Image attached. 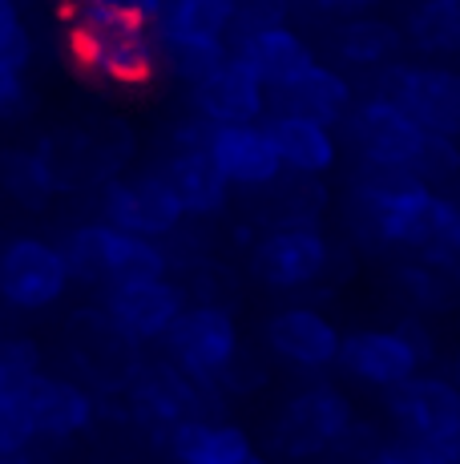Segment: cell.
Wrapping results in <instances>:
<instances>
[{
  "label": "cell",
  "instance_id": "484cf974",
  "mask_svg": "<svg viewBox=\"0 0 460 464\" xmlns=\"http://www.w3.org/2000/svg\"><path fill=\"white\" fill-rule=\"evenodd\" d=\"M404 41L424 57H460V0H416Z\"/></svg>",
  "mask_w": 460,
  "mask_h": 464
},
{
  "label": "cell",
  "instance_id": "603a6c76",
  "mask_svg": "<svg viewBox=\"0 0 460 464\" xmlns=\"http://www.w3.org/2000/svg\"><path fill=\"white\" fill-rule=\"evenodd\" d=\"M275 97H279V110L303 113V118L327 121V126H343V118H348L351 105H356V85L348 82V73L315 61L299 82H291Z\"/></svg>",
  "mask_w": 460,
  "mask_h": 464
},
{
  "label": "cell",
  "instance_id": "836d02e7",
  "mask_svg": "<svg viewBox=\"0 0 460 464\" xmlns=\"http://www.w3.org/2000/svg\"><path fill=\"white\" fill-rule=\"evenodd\" d=\"M364 464H445V457L436 452V444L396 436V440H379Z\"/></svg>",
  "mask_w": 460,
  "mask_h": 464
},
{
  "label": "cell",
  "instance_id": "8992f818",
  "mask_svg": "<svg viewBox=\"0 0 460 464\" xmlns=\"http://www.w3.org/2000/svg\"><path fill=\"white\" fill-rule=\"evenodd\" d=\"M121 400H126V420L141 424L154 436H166L174 424L190 420V416H206L215 408L218 392L190 380L178 363L158 360L141 363L129 376V383L121 388Z\"/></svg>",
  "mask_w": 460,
  "mask_h": 464
},
{
  "label": "cell",
  "instance_id": "b9f144b4",
  "mask_svg": "<svg viewBox=\"0 0 460 464\" xmlns=\"http://www.w3.org/2000/svg\"><path fill=\"white\" fill-rule=\"evenodd\" d=\"M0 464H29L24 457H0Z\"/></svg>",
  "mask_w": 460,
  "mask_h": 464
},
{
  "label": "cell",
  "instance_id": "cb8c5ba5",
  "mask_svg": "<svg viewBox=\"0 0 460 464\" xmlns=\"http://www.w3.org/2000/svg\"><path fill=\"white\" fill-rule=\"evenodd\" d=\"M404 49V29L376 13H356L335 33V57L351 69H384Z\"/></svg>",
  "mask_w": 460,
  "mask_h": 464
},
{
  "label": "cell",
  "instance_id": "7c38bea8",
  "mask_svg": "<svg viewBox=\"0 0 460 464\" xmlns=\"http://www.w3.org/2000/svg\"><path fill=\"white\" fill-rule=\"evenodd\" d=\"M101 218L113 222L121 230H134L146 238H170L182 230L186 210L178 202V194L170 190V182L162 178V169H146V174H113L101 186Z\"/></svg>",
  "mask_w": 460,
  "mask_h": 464
},
{
  "label": "cell",
  "instance_id": "8fae6325",
  "mask_svg": "<svg viewBox=\"0 0 460 464\" xmlns=\"http://www.w3.org/2000/svg\"><path fill=\"white\" fill-rule=\"evenodd\" d=\"M371 93L392 97L424 130L460 138V69L412 65V61L396 57L384 69H376V89Z\"/></svg>",
  "mask_w": 460,
  "mask_h": 464
},
{
  "label": "cell",
  "instance_id": "4dcf8cb0",
  "mask_svg": "<svg viewBox=\"0 0 460 464\" xmlns=\"http://www.w3.org/2000/svg\"><path fill=\"white\" fill-rule=\"evenodd\" d=\"M412 174L424 178L428 186H445L460 174V138H448V133H424L420 154L412 162Z\"/></svg>",
  "mask_w": 460,
  "mask_h": 464
},
{
  "label": "cell",
  "instance_id": "9c48e42d",
  "mask_svg": "<svg viewBox=\"0 0 460 464\" xmlns=\"http://www.w3.org/2000/svg\"><path fill=\"white\" fill-rule=\"evenodd\" d=\"M331 271V243L315 222H283L251 246V275L271 291H311Z\"/></svg>",
  "mask_w": 460,
  "mask_h": 464
},
{
  "label": "cell",
  "instance_id": "d4e9b609",
  "mask_svg": "<svg viewBox=\"0 0 460 464\" xmlns=\"http://www.w3.org/2000/svg\"><path fill=\"white\" fill-rule=\"evenodd\" d=\"M396 287L404 299L420 311H448L460 303V263L440 258L432 251H420L416 263H404L396 271Z\"/></svg>",
  "mask_w": 460,
  "mask_h": 464
},
{
  "label": "cell",
  "instance_id": "f35d334b",
  "mask_svg": "<svg viewBox=\"0 0 460 464\" xmlns=\"http://www.w3.org/2000/svg\"><path fill=\"white\" fill-rule=\"evenodd\" d=\"M307 8H315V13H335V16H356V13H371L376 5H384V0H303Z\"/></svg>",
  "mask_w": 460,
  "mask_h": 464
},
{
  "label": "cell",
  "instance_id": "ffe728a7",
  "mask_svg": "<svg viewBox=\"0 0 460 464\" xmlns=\"http://www.w3.org/2000/svg\"><path fill=\"white\" fill-rule=\"evenodd\" d=\"M267 130H271V141H275L279 162L287 174L323 178L340 162V138H335V126H327V121L279 110L275 118H267Z\"/></svg>",
  "mask_w": 460,
  "mask_h": 464
},
{
  "label": "cell",
  "instance_id": "d590c367",
  "mask_svg": "<svg viewBox=\"0 0 460 464\" xmlns=\"http://www.w3.org/2000/svg\"><path fill=\"white\" fill-rule=\"evenodd\" d=\"M29 105H33V93H29V82H24V69L0 65V121L24 118Z\"/></svg>",
  "mask_w": 460,
  "mask_h": 464
},
{
  "label": "cell",
  "instance_id": "d6a6232c",
  "mask_svg": "<svg viewBox=\"0 0 460 464\" xmlns=\"http://www.w3.org/2000/svg\"><path fill=\"white\" fill-rule=\"evenodd\" d=\"M0 368L13 383L37 376L45 368V355H41V343L37 339H24V335H13V339H0Z\"/></svg>",
  "mask_w": 460,
  "mask_h": 464
},
{
  "label": "cell",
  "instance_id": "52a82bcc",
  "mask_svg": "<svg viewBox=\"0 0 460 464\" xmlns=\"http://www.w3.org/2000/svg\"><path fill=\"white\" fill-rule=\"evenodd\" d=\"M432 352V339L416 319L400 327H359V332L343 335L340 347V368L356 383L376 392H388L396 383L424 368Z\"/></svg>",
  "mask_w": 460,
  "mask_h": 464
},
{
  "label": "cell",
  "instance_id": "9a60e30c",
  "mask_svg": "<svg viewBox=\"0 0 460 464\" xmlns=\"http://www.w3.org/2000/svg\"><path fill=\"white\" fill-rule=\"evenodd\" d=\"M384 408L400 436L436 444L460 424V383L445 376H428L420 368L416 376L384 392Z\"/></svg>",
  "mask_w": 460,
  "mask_h": 464
},
{
  "label": "cell",
  "instance_id": "30bf717a",
  "mask_svg": "<svg viewBox=\"0 0 460 464\" xmlns=\"http://www.w3.org/2000/svg\"><path fill=\"white\" fill-rule=\"evenodd\" d=\"M343 130H348L351 150L368 169H408V174L416 154H420L424 133H428L404 105L379 93L356 97L351 113L343 118Z\"/></svg>",
  "mask_w": 460,
  "mask_h": 464
},
{
  "label": "cell",
  "instance_id": "74e56055",
  "mask_svg": "<svg viewBox=\"0 0 460 464\" xmlns=\"http://www.w3.org/2000/svg\"><path fill=\"white\" fill-rule=\"evenodd\" d=\"M101 5L118 8V13L134 16V21H146V24H158V16H162L166 0H101Z\"/></svg>",
  "mask_w": 460,
  "mask_h": 464
},
{
  "label": "cell",
  "instance_id": "1f68e13d",
  "mask_svg": "<svg viewBox=\"0 0 460 464\" xmlns=\"http://www.w3.org/2000/svg\"><path fill=\"white\" fill-rule=\"evenodd\" d=\"M29 61H33V37L21 21V5L0 0V65L29 69Z\"/></svg>",
  "mask_w": 460,
  "mask_h": 464
},
{
  "label": "cell",
  "instance_id": "7a4b0ae2",
  "mask_svg": "<svg viewBox=\"0 0 460 464\" xmlns=\"http://www.w3.org/2000/svg\"><path fill=\"white\" fill-rule=\"evenodd\" d=\"M453 210V198L408 169H371L351 190V222L359 235L376 246H400L416 255L436 243Z\"/></svg>",
  "mask_w": 460,
  "mask_h": 464
},
{
  "label": "cell",
  "instance_id": "8d00e7d4",
  "mask_svg": "<svg viewBox=\"0 0 460 464\" xmlns=\"http://www.w3.org/2000/svg\"><path fill=\"white\" fill-rule=\"evenodd\" d=\"M428 251L440 255V258H453V263H460V202H456V210L448 214V222L440 227L436 243H432Z\"/></svg>",
  "mask_w": 460,
  "mask_h": 464
},
{
  "label": "cell",
  "instance_id": "ab89813d",
  "mask_svg": "<svg viewBox=\"0 0 460 464\" xmlns=\"http://www.w3.org/2000/svg\"><path fill=\"white\" fill-rule=\"evenodd\" d=\"M436 452L445 457V464H460V424L445 436V440H436Z\"/></svg>",
  "mask_w": 460,
  "mask_h": 464
},
{
  "label": "cell",
  "instance_id": "d6986e66",
  "mask_svg": "<svg viewBox=\"0 0 460 464\" xmlns=\"http://www.w3.org/2000/svg\"><path fill=\"white\" fill-rule=\"evenodd\" d=\"M235 53L259 73V82L271 93H283L291 82H299L320 61L311 41L303 33H295L291 24H267V29L235 33Z\"/></svg>",
  "mask_w": 460,
  "mask_h": 464
},
{
  "label": "cell",
  "instance_id": "f1b7e54d",
  "mask_svg": "<svg viewBox=\"0 0 460 464\" xmlns=\"http://www.w3.org/2000/svg\"><path fill=\"white\" fill-rule=\"evenodd\" d=\"M158 33H190V37H230L235 33V0H166Z\"/></svg>",
  "mask_w": 460,
  "mask_h": 464
},
{
  "label": "cell",
  "instance_id": "3957f363",
  "mask_svg": "<svg viewBox=\"0 0 460 464\" xmlns=\"http://www.w3.org/2000/svg\"><path fill=\"white\" fill-rule=\"evenodd\" d=\"M61 255L69 263V275L81 287H113L129 279H158L170 275V251L158 238L121 230L113 222L97 218L81 222L61 238Z\"/></svg>",
  "mask_w": 460,
  "mask_h": 464
},
{
  "label": "cell",
  "instance_id": "ac0fdd59",
  "mask_svg": "<svg viewBox=\"0 0 460 464\" xmlns=\"http://www.w3.org/2000/svg\"><path fill=\"white\" fill-rule=\"evenodd\" d=\"M190 102H194V113L202 121H210V126H235V121H263L271 89L230 49L223 65L210 69L202 82L190 85Z\"/></svg>",
  "mask_w": 460,
  "mask_h": 464
},
{
  "label": "cell",
  "instance_id": "5b68a950",
  "mask_svg": "<svg viewBox=\"0 0 460 464\" xmlns=\"http://www.w3.org/2000/svg\"><path fill=\"white\" fill-rule=\"evenodd\" d=\"M356 424V404L343 388L327 380H315L299 388L287 404L279 408V420L271 428V440L283 457L291 460H311L323 452L340 449L343 436Z\"/></svg>",
  "mask_w": 460,
  "mask_h": 464
},
{
  "label": "cell",
  "instance_id": "e0dca14e",
  "mask_svg": "<svg viewBox=\"0 0 460 464\" xmlns=\"http://www.w3.org/2000/svg\"><path fill=\"white\" fill-rule=\"evenodd\" d=\"M21 392L29 404V420L45 440H73V436L90 432L101 416V400L93 396V388H85L81 380L49 376L45 368L21 380Z\"/></svg>",
  "mask_w": 460,
  "mask_h": 464
},
{
  "label": "cell",
  "instance_id": "4fadbf2b",
  "mask_svg": "<svg viewBox=\"0 0 460 464\" xmlns=\"http://www.w3.org/2000/svg\"><path fill=\"white\" fill-rule=\"evenodd\" d=\"M186 303L190 299H186L182 283H174L170 275H158V279H129L105 287L101 315L110 319V327L118 335H126L134 347H141V343H162Z\"/></svg>",
  "mask_w": 460,
  "mask_h": 464
},
{
  "label": "cell",
  "instance_id": "7402d4cb",
  "mask_svg": "<svg viewBox=\"0 0 460 464\" xmlns=\"http://www.w3.org/2000/svg\"><path fill=\"white\" fill-rule=\"evenodd\" d=\"M166 452L174 464H238L254 452V440L243 424L190 416L166 432Z\"/></svg>",
  "mask_w": 460,
  "mask_h": 464
},
{
  "label": "cell",
  "instance_id": "5bb4252c",
  "mask_svg": "<svg viewBox=\"0 0 460 464\" xmlns=\"http://www.w3.org/2000/svg\"><path fill=\"white\" fill-rule=\"evenodd\" d=\"M263 343H267V352L275 355L279 363L320 376V372L340 363L343 332L335 327L331 315H323L320 307L295 303V307H283L267 319V327H263Z\"/></svg>",
  "mask_w": 460,
  "mask_h": 464
},
{
  "label": "cell",
  "instance_id": "f546056e",
  "mask_svg": "<svg viewBox=\"0 0 460 464\" xmlns=\"http://www.w3.org/2000/svg\"><path fill=\"white\" fill-rule=\"evenodd\" d=\"M33 440H37V428L29 420L21 383H0V457H24Z\"/></svg>",
  "mask_w": 460,
  "mask_h": 464
},
{
  "label": "cell",
  "instance_id": "e575fe53",
  "mask_svg": "<svg viewBox=\"0 0 460 464\" xmlns=\"http://www.w3.org/2000/svg\"><path fill=\"white\" fill-rule=\"evenodd\" d=\"M291 5H295V0H235V33L287 24Z\"/></svg>",
  "mask_w": 460,
  "mask_h": 464
},
{
  "label": "cell",
  "instance_id": "44dd1931",
  "mask_svg": "<svg viewBox=\"0 0 460 464\" xmlns=\"http://www.w3.org/2000/svg\"><path fill=\"white\" fill-rule=\"evenodd\" d=\"M158 169H162V178L170 182V190L178 194L186 218H215V214L226 210L230 182L223 178V169L215 166V158L206 154V146L170 150Z\"/></svg>",
  "mask_w": 460,
  "mask_h": 464
},
{
  "label": "cell",
  "instance_id": "60d3db41",
  "mask_svg": "<svg viewBox=\"0 0 460 464\" xmlns=\"http://www.w3.org/2000/svg\"><path fill=\"white\" fill-rule=\"evenodd\" d=\"M238 464H271L267 457H263V452H251V457H243V460H238Z\"/></svg>",
  "mask_w": 460,
  "mask_h": 464
},
{
  "label": "cell",
  "instance_id": "4316f807",
  "mask_svg": "<svg viewBox=\"0 0 460 464\" xmlns=\"http://www.w3.org/2000/svg\"><path fill=\"white\" fill-rule=\"evenodd\" d=\"M0 190L21 210H45L61 194L41 150H5L0 154Z\"/></svg>",
  "mask_w": 460,
  "mask_h": 464
},
{
  "label": "cell",
  "instance_id": "277c9868",
  "mask_svg": "<svg viewBox=\"0 0 460 464\" xmlns=\"http://www.w3.org/2000/svg\"><path fill=\"white\" fill-rule=\"evenodd\" d=\"M166 343V360L178 363L190 380L206 383L218 392V380L235 368V360L243 355V332H238V319L230 315L226 303H186L182 315L174 319Z\"/></svg>",
  "mask_w": 460,
  "mask_h": 464
},
{
  "label": "cell",
  "instance_id": "83f0119b",
  "mask_svg": "<svg viewBox=\"0 0 460 464\" xmlns=\"http://www.w3.org/2000/svg\"><path fill=\"white\" fill-rule=\"evenodd\" d=\"M162 41V65L186 85L202 82L210 69H218L230 57L226 37H190V33H158Z\"/></svg>",
  "mask_w": 460,
  "mask_h": 464
},
{
  "label": "cell",
  "instance_id": "2e32d148",
  "mask_svg": "<svg viewBox=\"0 0 460 464\" xmlns=\"http://www.w3.org/2000/svg\"><path fill=\"white\" fill-rule=\"evenodd\" d=\"M206 154L223 169L230 190H271L287 174L279 150L271 141L267 121H235V126H210Z\"/></svg>",
  "mask_w": 460,
  "mask_h": 464
},
{
  "label": "cell",
  "instance_id": "6da1fadb",
  "mask_svg": "<svg viewBox=\"0 0 460 464\" xmlns=\"http://www.w3.org/2000/svg\"><path fill=\"white\" fill-rule=\"evenodd\" d=\"M61 24H65L69 65L93 85L146 89L166 69L154 24L134 21L101 0H65Z\"/></svg>",
  "mask_w": 460,
  "mask_h": 464
},
{
  "label": "cell",
  "instance_id": "ba28073f",
  "mask_svg": "<svg viewBox=\"0 0 460 464\" xmlns=\"http://www.w3.org/2000/svg\"><path fill=\"white\" fill-rule=\"evenodd\" d=\"M73 287L61 243L16 235L0 246V299L16 311H49Z\"/></svg>",
  "mask_w": 460,
  "mask_h": 464
},
{
  "label": "cell",
  "instance_id": "7bdbcfd3",
  "mask_svg": "<svg viewBox=\"0 0 460 464\" xmlns=\"http://www.w3.org/2000/svg\"><path fill=\"white\" fill-rule=\"evenodd\" d=\"M0 383H13V380H8V376H5V368H0Z\"/></svg>",
  "mask_w": 460,
  "mask_h": 464
}]
</instances>
